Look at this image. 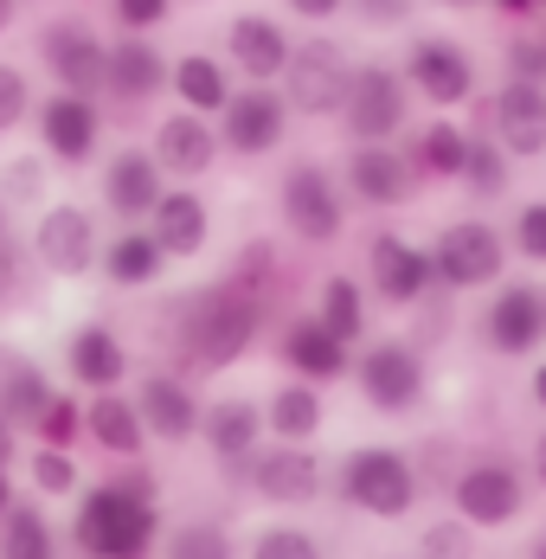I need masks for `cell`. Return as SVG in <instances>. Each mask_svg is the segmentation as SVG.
<instances>
[{
    "instance_id": "cell-40",
    "label": "cell",
    "mask_w": 546,
    "mask_h": 559,
    "mask_svg": "<svg viewBox=\"0 0 546 559\" xmlns=\"http://www.w3.org/2000/svg\"><path fill=\"white\" fill-rule=\"evenodd\" d=\"M26 431H33L39 444H52V450H71L78 438H84V399H78V392H52Z\"/></svg>"
},
{
    "instance_id": "cell-18",
    "label": "cell",
    "mask_w": 546,
    "mask_h": 559,
    "mask_svg": "<svg viewBox=\"0 0 546 559\" xmlns=\"http://www.w3.org/2000/svg\"><path fill=\"white\" fill-rule=\"evenodd\" d=\"M367 283H373V296H380L385 309H412V302H425L437 289L431 251H418L399 231H373V245H367Z\"/></svg>"
},
{
    "instance_id": "cell-9",
    "label": "cell",
    "mask_w": 546,
    "mask_h": 559,
    "mask_svg": "<svg viewBox=\"0 0 546 559\" xmlns=\"http://www.w3.org/2000/svg\"><path fill=\"white\" fill-rule=\"evenodd\" d=\"M213 129H218V155L264 162V155L283 148V135H289V104H283L276 84H245V91L225 97V110H218Z\"/></svg>"
},
{
    "instance_id": "cell-20",
    "label": "cell",
    "mask_w": 546,
    "mask_h": 559,
    "mask_svg": "<svg viewBox=\"0 0 546 559\" xmlns=\"http://www.w3.org/2000/svg\"><path fill=\"white\" fill-rule=\"evenodd\" d=\"M167 64H174V58H167L155 39L122 33V39L109 46V64H104V97L116 110H149L167 91Z\"/></svg>"
},
{
    "instance_id": "cell-22",
    "label": "cell",
    "mask_w": 546,
    "mask_h": 559,
    "mask_svg": "<svg viewBox=\"0 0 546 559\" xmlns=\"http://www.w3.org/2000/svg\"><path fill=\"white\" fill-rule=\"evenodd\" d=\"M276 360L289 367V380L328 386V380H347V367H354V347H347V341H334L322 322H316V316H289V322L276 329Z\"/></svg>"
},
{
    "instance_id": "cell-11",
    "label": "cell",
    "mask_w": 546,
    "mask_h": 559,
    "mask_svg": "<svg viewBox=\"0 0 546 559\" xmlns=\"http://www.w3.org/2000/svg\"><path fill=\"white\" fill-rule=\"evenodd\" d=\"M238 476H245V489L258 502H271V508H302L328 489V469L309 444H258Z\"/></svg>"
},
{
    "instance_id": "cell-25",
    "label": "cell",
    "mask_w": 546,
    "mask_h": 559,
    "mask_svg": "<svg viewBox=\"0 0 546 559\" xmlns=\"http://www.w3.org/2000/svg\"><path fill=\"white\" fill-rule=\"evenodd\" d=\"M64 373L84 392H116L129 380V347H122V335L109 322H78L64 335Z\"/></svg>"
},
{
    "instance_id": "cell-39",
    "label": "cell",
    "mask_w": 546,
    "mask_h": 559,
    "mask_svg": "<svg viewBox=\"0 0 546 559\" xmlns=\"http://www.w3.org/2000/svg\"><path fill=\"white\" fill-rule=\"evenodd\" d=\"M162 559H238V540L218 521H180L162 527Z\"/></svg>"
},
{
    "instance_id": "cell-43",
    "label": "cell",
    "mask_w": 546,
    "mask_h": 559,
    "mask_svg": "<svg viewBox=\"0 0 546 559\" xmlns=\"http://www.w3.org/2000/svg\"><path fill=\"white\" fill-rule=\"evenodd\" d=\"M251 559H322V540L309 527H264L251 534Z\"/></svg>"
},
{
    "instance_id": "cell-6",
    "label": "cell",
    "mask_w": 546,
    "mask_h": 559,
    "mask_svg": "<svg viewBox=\"0 0 546 559\" xmlns=\"http://www.w3.org/2000/svg\"><path fill=\"white\" fill-rule=\"evenodd\" d=\"M501 271H508V238H501L489 219H456V225H443V231H437V245H431L437 289L470 296V289L501 283Z\"/></svg>"
},
{
    "instance_id": "cell-1",
    "label": "cell",
    "mask_w": 546,
    "mask_h": 559,
    "mask_svg": "<svg viewBox=\"0 0 546 559\" xmlns=\"http://www.w3.org/2000/svg\"><path fill=\"white\" fill-rule=\"evenodd\" d=\"M71 547L78 559H149L162 547V483L142 456L78 496Z\"/></svg>"
},
{
    "instance_id": "cell-54",
    "label": "cell",
    "mask_w": 546,
    "mask_h": 559,
    "mask_svg": "<svg viewBox=\"0 0 546 559\" xmlns=\"http://www.w3.org/2000/svg\"><path fill=\"white\" fill-rule=\"evenodd\" d=\"M495 7H501V13H508V20H527V13H541L546 0H495Z\"/></svg>"
},
{
    "instance_id": "cell-35",
    "label": "cell",
    "mask_w": 546,
    "mask_h": 559,
    "mask_svg": "<svg viewBox=\"0 0 546 559\" xmlns=\"http://www.w3.org/2000/svg\"><path fill=\"white\" fill-rule=\"evenodd\" d=\"M309 316H316L334 341H347V347L367 335V296H360V283H354V277H322Z\"/></svg>"
},
{
    "instance_id": "cell-10",
    "label": "cell",
    "mask_w": 546,
    "mask_h": 559,
    "mask_svg": "<svg viewBox=\"0 0 546 559\" xmlns=\"http://www.w3.org/2000/svg\"><path fill=\"white\" fill-rule=\"evenodd\" d=\"M347 78H354V58L334 39H302L289 46V64H283V104L302 116H341Z\"/></svg>"
},
{
    "instance_id": "cell-12",
    "label": "cell",
    "mask_w": 546,
    "mask_h": 559,
    "mask_svg": "<svg viewBox=\"0 0 546 559\" xmlns=\"http://www.w3.org/2000/svg\"><path fill=\"white\" fill-rule=\"evenodd\" d=\"M443 496L456 502V521H470V527H508V521H521V508H527L521 469H514V463H501V456L463 463V469H456V483H450Z\"/></svg>"
},
{
    "instance_id": "cell-60",
    "label": "cell",
    "mask_w": 546,
    "mask_h": 559,
    "mask_svg": "<svg viewBox=\"0 0 546 559\" xmlns=\"http://www.w3.org/2000/svg\"><path fill=\"white\" fill-rule=\"evenodd\" d=\"M443 7H483V0H443Z\"/></svg>"
},
{
    "instance_id": "cell-27",
    "label": "cell",
    "mask_w": 546,
    "mask_h": 559,
    "mask_svg": "<svg viewBox=\"0 0 546 559\" xmlns=\"http://www.w3.org/2000/svg\"><path fill=\"white\" fill-rule=\"evenodd\" d=\"M142 225H149V238L167 251V264H174V258H200V251L213 245V206H206L193 187H167Z\"/></svg>"
},
{
    "instance_id": "cell-5",
    "label": "cell",
    "mask_w": 546,
    "mask_h": 559,
    "mask_svg": "<svg viewBox=\"0 0 546 559\" xmlns=\"http://www.w3.org/2000/svg\"><path fill=\"white\" fill-rule=\"evenodd\" d=\"M276 219L296 245H334L347 231V193L322 162H289L276 180Z\"/></svg>"
},
{
    "instance_id": "cell-16",
    "label": "cell",
    "mask_w": 546,
    "mask_h": 559,
    "mask_svg": "<svg viewBox=\"0 0 546 559\" xmlns=\"http://www.w3.org/2000/svg\"><path fill=\"white\" fill-rule=\"evenodd\" d=\"M129 399H135V418L149 431V444H187V438H200V392H193L187 373L155 367V373L135 380Z\"/></svg>"
},
{
    "instance_id": "cell-28",
    "label": "cell",
    "mask_w": 546,
    "mask_h": 559,
    "mask_svg": "<svg viewBox=\"0 0 546 559\" xmlns=\"http://www.w3.org/2000/svg\"><path fill=\"white\" fill-rule=\"evenodd\" d=\"M225 58L238 64V78H251V84H276L283 64H289V33L276 26L271 13H238V20L225 26Z\"/></svg>"
},
{
    "instance_id": "cell-52",
    "label": "cell",
    "mask_w": 546,
    "mask_h": 559,
    "mask_svg": "<svg viewBox=\"0 0 546 559\" xmlns=\"http://www.w3.org/2000/svg\"><path fill=\"white\" fill-rule=\"evenodd\" d=\"M283 7H289L296 20H309V26H322V20H334V13H341L347 0H283Z\"/></svg>"
},
{
    "instance_id": "cell-41",
    "label": "cell",
    "mask_w": 546,
    "mask_h": 559,
    "mask_svg": "<svg viewBox=\"0 0 546 559\" xmlns=\"http://www.w3.org/2000/svg\"><path fill=\"white\" fill-rule=\"evenodd\" d=\"M418 559H476V527L470 521H431L425 534H418Z\"/></svg>"
},
{
    "instance_id": "cell-42",
    "label": "cell",
    "mask_w": 546,
    "mask_h": 559,
    "mask_svg": "<svg viewBox=\"0 0 546 559\" xmlns=\"http://www.w3.org/2000/svg\"><path fill=\"white\" fill-rule=\"evenodd\" d=\"M501 64H508V78H514V84H546V26L514 33V39H508V52H501Z\"/></svg>"
},
{
    "instance_id": "cell-7",
    "label": "cell",
    "mask_w": 546,
    "mask_h": 559,
    "mask_svg": "<svg viewBox=\"0 0 546 559\" xmlns=\"http://www.w3.org/2000/svg\"><path fill=\"white\" fill-rule=\"evenodd\" d=\"M39 64L58 91L71 97H104V64H109V39L84 20V13H58L39 26Z\"/></svg>"
},
{
    "instance_id": "cell-48",
    "label": "cell",
    "mask_w": 546,
    "mask_h": 559,
    "mask_svg": "<svg viewBox=\"0 0 546 559\" xmlns=\"http://www.w3.org/2000/svg\"><path fill=\"white\" fill-rule=\"evenodd\" d=\"M167 13H174V0H109V20H116L122 33H135V39H149Z\"/></svg>"
},
{
    "instance_id": "cell-14",
    "label": "cell",
    "mask_w": 546,
    "mask_h": 559,
    "mask_svg": "<svg viewBox=\"0 0 546 559\" xmlns=\"http://www.w3.org/2000/svg\"><path fill=\"white\" fill-rule=\"evenodd\" d=\"M399 78H405V91H418V97L437 104V110H456V104L476 97V58L463 52L456 39H437V33L405 46Z\"/></svg>"
},
{
    "instance_id": "cell-23",
    "label": "cell",
    "mask_w": 546,
    "mask_h": 559,
    "mask_svg": "<svg viewBox=\"0 0 546 559\" xmlns=\"http://www.w3.org/2000/svg\"><path fill=\"white\" fill-rule=\"evenodd\" d=\"M149 155H155L162 180H200V174H213V162H218V129H213V116H193V110L162 116V122H155V142H149Z\"/></svg>"
},
{
    "instance_id": "cell-26",
    "label": "cell",
    "mask_w": 546,
    "mask_h": 559,
    "mask_svg": "<svg viewBox=\"0 0 546 559\" xmlns=\"http://www.w3.org/2000/svg\"><path fill=\"white\" fill-rule=\"evenodd\" d=\"M167 193V180H162V168H155V155L149 148H116L104 162V206L116 213L122 225H142L149 213H155V200Z\"/></svg>"
},
{
    "instance_id": "cell-36",
    "label": "cell",
    "mask_w": 546,
    "mask_h": 559,
    "mask_svg": "<svg viewBox=\"0 0 546 559\" xmlns=\"http://www.w3.org/2000/svg\"><path fill=\"white\" fill-rule=\"evenodd\" d=\"M0 559H58V534L46 521V508L13 502L0 514Z\"/></svg>"
},
{
    "instance_id": "cell-24",
    "label": "cell",
    "mask_w": 546,
    "mask_h": 559,
    "mask_svg": "<svg viewBox=\"0 0 546 559\" xmlns=\"http://www.w3.org/2000/svg\"><path fill=\"white\" fill-rule=\"evenodd\" d=\"M200 444L213 450L225 476H238L251 463V450L264 444V405L258 399H213L200 405Z\"/></svg>"
},
{
    "instance_id": "cell-8",
    "label": "cell",
    "mask_w": 546,
    "mask_h": 559,
    "mask_svg": "<svg viewBox=\"0 0 546 559\" xmlns=\"http://www.w3.org/2000/svg\"><path fill=\"white\" fill-rule=\"evenodd\" d=\"M412 122V91L392 64H354L347 97H341V129L354 142H399Z\"/></svg>"
},
{
    "instance_id": "cell-46",
    "label": "cell",
    "mask_w": 546,
    "mask_h": 559,
    "mask_svg": "<svg viewBox=\"0 0 546 559\" xmlns=\"http://www.w3.org/2000/svg\"><path fill=\"white\" fill-rule=\"evenodd\" d=\"M33 116V84L20 64H0V135H13L20 122Z\"/></svg>"
},
{
    "instance_id": "cell-2",
    "label": "cell",
    "mask_w": 546,
    "mask_h": 559,
    "mask_svg": "<svg viewBox=\"0 0 546 559\" xmlns=\"http://www.w3.org/2000/svg\"><path fill=\"white\" fill-rule=\"evenodd\" d=\"M167 347H174V373H225L232 360H245L264 329V302L245 296L238 283H206L167 302Z\"/></svg>"
},
{
    "instance_id": "cell-44",
    "label": "cell",
    "mask_w": 546,
    "mask_h": 559,
    "mask_svg": "<svg viewBox=\"0 0 546 559\" xmlns=\"http://www.w3.org/2000/svg\"><path fill=\"white\" fill-rule=\"evenodd\" d=\"M33 489H39V496H71V489H78V463H71V450L33 444Z\"/></svg>"
},
{
    "instance_id": "cell-15",
    "label": "cell",
    "mask_w": 546,
    "mask_h": 559,
    "mask_svg": "<svg viewBox=\"0 0 546 559\" xmlns=\"http://www.w3.org/2000/svg\"><path fill=\"white\" fill-rule=\"evenodd\" d=\"M347 200H360V206H373V213H399V206H412L425 187H418V174L412 162L399 155V142H354L347 148Z\"/></svg>"
},
{
    "instance_id": "cell-50",
    "label": "cell",
    "mask_w": 546,
    "mask_h": 559,
    "mask_svg": "<svg viewBox=\"0 0 546 559\" xmlns=\"http://www.w3.org/2000/svg\"><path fill=\"white\" fill-rule=\"evenodd\" d=\"M514 251H521L527 264H546V200L521 206V219H514Z\"/></svg>"
},
{
    "instance_id": "cell-45",
    "label": "cell",
    "mask_w": 546,
    "mask_h": 559,
    "mask_svg": "<svg viewBox=\"0 0 546 559\" xmlns=\"http://www.w3.org/2000/svg\"><path fill=\"white\" fill-rule=\"evenodd\" d=\"M46 162L39 155H20V162H7V174H0V200L7 206H26V200H46Z\"/></svg>"
},
{
    "instance_id": "cell-30",
    "label": "cell",
    "mask_w": 546,
    "mask_h": 559,
    "mask_svg": "<svg viewBox=\"0 0 546 559\" xmlns=\"http://www.w3.org/2000/svg\"><path fill=\"white\" fill-rule=\"evenodd\" d=\"M463 148H470V129L450 122V116H437V122H425V129H405V148H399V155L412 162L418 187H431V180H456Z\"/></svg>"
},
{
    "instance_id": "cell-56",
    "label": "cell",
    "mask_w": 546,
    "mask_h": 559,
    "mask_svg": "<svg viewBox=\"0 0 546 559\" xmlns=\"http://www.w3.org/2000/svg\"><path fill=\"white\" fill-rule=\"evenodd\" d=\"M13 502H20V489H13V469H0V514H7Z\"/></svg>"
},
{
    "instance_id": "cell-19",
    "label": "cell",
    "mask_w": 546,
    "mask_h": 559,
    "mask_svg": "<svg viewBox=\"0 0 546 559\" xmlns=\"http://www.w3.org/2000/svg\"><path fill=\"white\" fill-rule=\"evenodd\" d=\"M483 341L501 360L541 354V341H546V289L541 283H501L489 316H483Z\"/></svg>"
},
{
    "instance_id": "cell-49",
    "label": "cell",
    "mask_w": 546,
    "mask_h": 559,
    "mask_svg": "<svg viewBox=\"0 0 546 559\" xmlns=\"http://www.w3.org/2000/svg\"><path fill=\"white\" fill-rule=\"evenodd\" d=\"M354 7V20L367 26V33H392V26H412V13H418V0H347Z\"/></svg>"
},
{
    "instance_id": "cell-53",
    "label": "cell",
    "mask_w": 546,
    "mask_h": 559,
    "mask_svg": "<svg viewBox=\"0 0 546 559\" xmlns=\"http://www.w3.org/2000/svg\"><path fill=\"white\" fill-rule=\"evenodd\" d=\"M13 456H20V431L0 418V469H13Z\"/></svg>"
},
{
    "instance_id": "cell-51",
    "label": "cell",
    "mask_w": 546,
    "mask_h": 559,
    "mask_svg": "<svg viewBox=\"0 0 546 559\" xmlns=\"http://www.w3.org/2000/svg\"><path fill=\"white\" fill-rule=\"evenodd\" d=\"M412 309H418V322H412V347H443V341H450V309H443V302H437V289L431 296H425V302H412Z\"/></svg>"
},
{
    "instance_id": "cell-37",
    "label": "cell",
    "mask_w": 546,
    "mask_h": 559,
    "mask_svg": "<svg viewBox=\"0 0 546 559\" xmlns=\"http://www.w3.org/2000/svg\"><path fill=\"white\" fill-rule=\"evenodd\" d=\"M39 264H33V251H26V238H7L0 245V316H26V309H39Z\"/></svg>"
},
{
    "instance_id": "cell-58",
    "label": "cell",
    "mask_w": 546,
    "mask_h": 559,
    "mask_svg": "<svg viewBox=\"0 0 546 559\" xmlns=\"http://www.w3.org/2000/svg\"><path fill=\"white\" fill-rule=\"evenodd\" d=\"M7 238H20V231H13V206L0 200V245H7Z\"/></svg>"
},
{
    "instance_id": "cell-57",
    "label": "cell",
    "mask_w": 546,
    "mask_h": 559,
    "mask_svg": "<svg viewBox=\"0 0 546 559\" xmlns=\"http://www.w3.org/2000/svg\"><path fill=\"white\" fill-rule=\"evenodd\" d=\"M534 483L546 489V431H541V444H534Z\"/></svg>"
},
{
    "instance_id": "cell-33",
    "label": "cell",
    "mask_w": 546,
    "mask_h": 559,
    "mask_svg": "<svg viewBox=\"0 0 546 559\" xmlns=\"http://www.w3.org/2000/svg\"><path fill=\"white\" fill-rule=\"evenodd\" d=\"M52 392H58V386L46 380V367H39V360H26V354L0 347V418H7L13 431H26Z\"/></svg>"
},
{
    "instance_id": "cell-34",
    "label": "cell",
    "mask_w": 546,
    "mask_h": 559,
    "mask_svg": "<svg viewBox=\"0 0 546 559\" xmlns=\"http://www.w3.org/2000/svg\"><path fill=\"white\" fill-rule=\"evenodd\" d=\"M167 91L180 97V110H193V116H218L225 110V97L238 91L232 78H225V64L206 52H187V58H174L167 64Z\"/></svg>"
},
{
    "instance_id": "cell-3",
    "label": "cell",
    "mask_w": 546,
    "mask_h": 559,
    "mask_svg": "<svg viewBox=\"0 0 546 559\" xmlns=\"http://www.w3.org/2000/svg\"><path fill=\"white\" fill-rule=\"evenodd\" d=\"M334 496L354 508V514H373V521H405L412 508H418V469H412V456L392 444H360L347 450L341 463H334Z\"/></svg>"
},
{
    "instance_id": "cell-59",
    "label": "cell",
    "mask_w": 546,
    "mask_h": 559,
    "mask_svg": "<svg viewBox=\"0 0 546 559\" xmlns=\"http://www.w3.org/2000/svg\"><path fill=\"white\" fill-rule=\"evenodd\" d=\"M534 405H541V412H546V367H541V373H534Z\"/></svg>"
},
{
    "instance_id": "cell-55",
    "label": "cell",
    "mask_w": 546,
    "mask_h": 559,
    "mask_svg": "<svg viewBox=\"0 0 546 559\" xmlns=\"http://www.w3.org/2000/svg\"><path fill=\"white\" fill-rule=\"evenodd\" d=\"M13 26H20V0H0V39H7Z\"/></svg>"
},
{
    "instance_id": "cell-13",
    "label": "cell",
    "mask_w": 546,
    "mask_h": 559,
    "mask_svg": "<svg viewBox=\"0 0 546 559\" xmlns=\"http://www.w3.org/2000/svg\"><path fill=\"white\" fill-rule=\"evenodd\" d=\"M26 251H33V264H39L46 277H84V271H97V251H104V245H97V219H91L84 206L58 200V206L39 213Z\"/></svg>"
},
{
    "instance_id": "cell-38",
    "label": "cell",
    "mask_w": 546,
    "mask_h": 559,
    "mask_svg": "<svg viewBox=\"0 0 546 559\" xmlns=\"http://www.w3.org/2000/svg\"><path fill=\"white\" fill-rule=\"evenodd\" d=\"M508 174H514V162L501 155V142H495V135H470L463 168H456V187H463L470 200H501V193H508Z\"/></svg>"
},
{
    "instance_id": "cell-47",
    "label": "cell",
    "mask_w": 546,
    "mask_h": 559,
    "mask_svg": "<svg viewBox=\"0 0 546 559\" xmlns=\"http://www.w3.org/2000/svg\"><path fill=\"white\" fill-rule=\"evenodd\" d=\"M412 469H418V489H425V496H431V489L443 496V489L456 483V450H450V438H431V444L412 456Z\"/></svg>"
},
{
    "instance_id": "cell-31",
    "label": "cell",
    "mask_w": 546,
    "mask_h": 559,
    "mask_svg": "<svg viewBox=\"0 0 546 559\" xmlns=\"http://www.w3.org/2000/svg\"><path fill=\"white\" fill-rule=\"evenodd\" d=\"M97 271H104L116 289H149V283H162L167 251L149 238V225H122L104 251H97Z\"/></svg>"
},
{
    "instance_id": "cell-29",
    "label": "cell",
    "mask_w": 546,
    "mask_h": 559,
    "mask_svg": "<svg viewBox=\"0 0 546 559\" xmlns=\"http://www.w3.org/2000/svg\"><path fill=\"white\" fill-rule=\"evenodd\" d=\"M84 438L104 450V456H116V463H135V456L149 450V431H142V418H135V399L122 386L84 399Z\"/></svg>"
},
{
    "instance_id": "cell-21",
    "label": "cell",
    "mask_w": 546,
    "mask_h": 559,
    "mask_svg": "<svg viewBox=\"0 0 546 559\" xmlns=\"http://www.w3.org/2000/svg\"><path fill=\"white\" fill-rule=\"evenodd\" d=\"M489 135L501 142L508 162H534L546 155V84H501L489 97Z\"/></svg>"
},
{
    "instance_id": "cell-61",
    "label": "cell",
    "mask_w": 546,
    "mask_h": 559,
    "mask_svg": "<svg viewBox=\"0 0 546 559\" xmlns=\"http://www.w3.org/2000/svg\"><path fill=\"white\" fill-rule=\"evenodd\" d=\"M534 559H546V540H541V554H534Z\"/></svg>"
},
{
    "instance_id": "cell-17",
    "label": "cell",
    "mask_w": 546,
    "mask_h": 559,
    "mask_svg": "<svg viewBox=\"0 0 546 559\" xmlns=\"http://www.w3.org/2000/svg\"><path fill=\"white\" fill-rule=\"evenodd\" d=\"M33 116H39V148H46V162H58V168L97 162V148H104V110H97V97L52 91Z\"/></svg>"
},
{
    "instance_id": "cell-32",
    "label": "cell",
    "mask_w": 546,
    "mask_h": 559,
    "mask_svg": "<svg viewBox=\"0 0 546 559\" xmlns=\"http://www.w3.org/2000/svg\"><path fill=\"white\" fill-rule=\"evenodd\" d=\"M322 425H328V405H322V386H309V380H289V386H276L264 399V431L276 444H309V438H322Z\"/></svg>"
},
{
    "instance_id": "cell-4",
    "label": "cell",
    "mask_w": 546,
    "mask_h": 559,
    "mask_svg": "<svg viewBox=\"0 0 546 559\" xmlns=\"http://www.w3.org/2000/svg\"><path fill=\"white\" fill-rule=\"evenodd\" d=\"M347 380H354V392H360L367 412L405 418V412H418V405L431 399V360H425V347H412V341H367V347L354 354Z\"/></svg>"
}]
</instances>
